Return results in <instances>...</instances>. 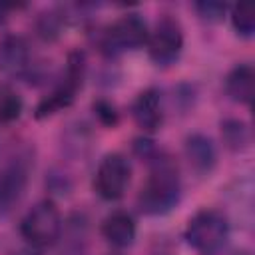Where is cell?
<instances>
[{
	"instance_id": "obj_1",
	"label": "cell",
	"mask_w": 255,
	"mask_h": 255,
	"mask_svg": "<svg viewBox=\"0 0 255 255\" xmlns=\"http://www.w3.org/2000/svg\"><path fill=\"white\" fill-rule=\"evenodd\" d=\"M181 197V183L177 167L167 157H153V165L147 181L137 195V207L145 215H165L169 213Z\"/></svg>"
},
{
	"instance_id": "obj_2",
	"label": "cell",
	"mask_w": 255,
	"mask_h": 255,
	"mask_svg": "<svg viewBox=\"0 0 255 255\" xmlns=\"http://www.w3.org/2000/svg\"><path fill=\"white\" fill-rule=\"evenodd\" d=\"M229 231V219L221 211L201 209L189 219L185 227V241L199 255H215L227 243Z\"/></svg>"
},
{
	"instance_id": "obj_3",
	"label": "cell",
	"mask_w": 255,
	"mask_h": 255,
	"mask_svg": "<svg viewBox=\"0 0 255 255\" xmlns=\"http://www.w3.org/2000/svg\"><path fill=\"white\" fill-rule=\"evenodd\" d=\"M84 78H86V54L80 50H74L68 56L62 82L52 90V94H48L44 100L38 102V106L34 110V118L44 120V118H50V116L58 114L60 110L72 106L76 92L84 84Z\"/></svg>"
},
{
	"instance_id": "obj_4",
	"label": "cell",
	"mask_w": 255,
	"mask_h": 255,
	"mask_svg": "<svg viewBox=\"0 0 255 255\" xmlns=\"http://www.w3.org/2000/svg\"><path fill=\"white\" fill-rule=\"evenodd\" d=\"M64 231V221L60 209L54 201H38L20 221L22 237L34 247H52L60 241Z\"/></svg>"
},
{
	"instance_id": "obj_5",
	"label": "cell",
	"mask_w": 255,
	"mask_h": 255,
	"mask_svg": "<svg viewBox=\"0 0 255 255\" xmlns=\"http://www.w3.org/2000/svg\"><path fill=\"white\" fill-rule=\"evenodd\" d=\"M147 38H149V28L145 18L137 12H128L104 30L100 46L102 52L112 58L124 52H133L143 48L147 44Z\"/></svg>"
},
{
	"instance_id": "obj_6",
	"label": "cell",
	"mask_w": 255,
	"mask_h": 255,
	"mask_svg": "<svg viewBox=\"0 0 255 255\" xmlns=\"http://www.w3.org/2000/svg\"><path fill=\"white\" fill-rule=\"evenodd\" d=\"M129 179H131L129 159L124 153H108L96 169L94 189L102 199L116 201L126 193Z\"/></svg>"
},
{
	"instance_id": "obj_7",
	"label": "cell",
	"mask_w": 255,
	"mask_h": 255,
	"mask_svg": "<svg viewBox=\"0 0 255 255\" xmlns=\"http://www.w3.org/2000/svg\"><path fill=\"white\" fill-rule=\"evenodd\" d=\"M147 54L149 60L157 66H169L177 62L183 50V30L177 20L161 18L153 32L147 38Z\"/></svg>"
},
{
	"instance_id": "obj_8",
	"label": "cell",
	"mask_w": 255,
	"mask_h": 255,
	"mask_svg": "<svg viewBox=\"0 0 255 255\" xmlns=\"http://www.w3.org/2000/svg\"><path fill=\"white\" fill-rule=\"evenodd\" d=\"M30 163L26 157H14L0 169V217H6L24 197Z\"/></svg>"
},
{
	"instance_id": "obj_9",
	"label": "cell",
	"mask_w": 255,
	"mask_h": 255,
	"mask_svg": "<svg viewBox=\"0 0 255 255\" xmlns=\"http://www.w3.org/2000/svg\"><path fill=\"white\" fill-rule=\"evenodd\" d=\"M0 70L10 76L32 74V54L28 42L18 34H8L0 40Z\"/></svg>"
},
{
	"instance_id": "obj_10",
	"label": "cell",
	"mask_w": 255,
	"mask_h": 255,
	"mask_svg": "<svg viewBox=\"0 0 255 255\" xmlns=\"http://www.w3.org/2000/svg\"><path fill=\"white\" fill-rule=\"evenodd\" d=\"M131 116L143 131H157L163 126L161 94L155 88L143 90L131 104Z\"/></svg>"
},
{
	"instance_id": "obj_11",
	"label": "cell",
	"mask_w": 255,
	"mask_h": 255,
	"mask_svg": "<svg viewBox=\"0 0 255 255\" xmlns=\"http://www.w3.org/2000/svg\"><path fill=\"white\" fill-rule=\"evenodd\" d=\"M185 157L197 173H211L217 163V149L213 139L205 133H189L185 137Z\"/></svg>"
},
{
	"instance_id": "obj_12",
	"label": "cell",
	"mask_w": 255,
	"mask_h": 255,
	"mask_svg": "<svg viewBox=\"0 0 255 255\" xmlns=\"http://www.w3.org/2000/svg\"><path fill=\"white\" fill-rule=\"evenodd\" d=\"M225 94L229 100L249 106L255 96V70L251 64H237L225 76Z\"/></svg>"
},
{
	"instance_id": "obj_13",
	"label": "cell",
	"mask_w": 255,
	"mask_h": 255,
	"mask_svg": "<svg viewBox=\"0 0 255 255\" xmlns=\"http://www.w3.org/2000/svg\"><path fill=\"white\" fill-rule=\"evenodd\" d=\"M102 235L118 249H126L135 239V221L128 211H114L102 223Z\"/></svg>"
},
{
	"instance_id": "obj_14",
	"label": "cell",
	"mask_w": 255,
	"mask_h": 255,
	"mask_svg": "<svg viewBox=\"0 0 255 255\" xmlns=\"http://www.w3.org/2000/svg\"><path fill=\"white\" fill-rule=\"evenodd\" d=\"M221 139L227 149L241 151L249 145V128L237 118H227L221 122Z\"/></svg>"
},
{
	"instance_id": "obj_15",
	"label": "cell",
	"mask_w": 255,
	"mask_h": 255,
	"mask_svg": "<svg viewBox=\"0 0 255 255\" xmlns=\"http://www.w3.org/2000/svg\"><path fill=\"white\" fill-rule=\"evenodd\" d=\"M64 24H66V16L60 10H46L38 16L36 30H38V36L42 40L54 42V40L60 38L62 30H64Z\"/></svg>"
},
{
	"instance_id": "obj_16",
	"label": "cell",
	"mask_w": 255,
	"mask_h": 255,
	"mask_svg": "<svg viewBox=\"0 0 255 255\" xmlns=\"http://www.w3.org/2000/svg\"><path fill=\"white\" fill-rule=\"evenodd\" d=\"M24 110L22 96L6 84H0V124H10L20 118Z\"/></svg>"
},
{
	"instance_id": "obj_17",
	"label": "cell",
	"mask_w": 255,
	"mask_h": 255,
	"mask_svg": "<svg viewBox=\"0 0 255 255\" xmlns=\"http://www.w3.org/2000/svg\"><path fill=\"white\" fill-rule=\"evenodd\" d=\"M231 26L241 38H251L255 34V10L249 4H235L231 10Z\"/></svg>"
},
{
	"instance_id": "obj_18",
	"label": "cell",
	"mask_w": 255,
	"mask_h": 255,
	"mask_svg": "<svg viewBox=\"0 0 255 255\" xmlns=\"http://www.w3.org/2000/svg\"><path fill=\"white\" fill-rule=\"evenodd\" d=\"M197 16L205 22H221L225 18V12H227V4L225 2H215V0H201V2H195L193 4Z\"/></svg>"
},
{
	"instance_id": "obj_19",
	"label": "cell",
	"mask_w": 255,
	"mask_h": 255,
	"mask_svg": "<svg viewBox=\"0 0 255 255\" xmlns=\"http://www.w3.org/2000/svg\"><path fill=\"white\" fill-rule=\"evenodd\" d=\"M58 255H86V245H84V225L76 223L70 227V233L66 237L64 247L58 251Z\"/></svg>"
},
{
	"instance_id": "obj_20",
	"label": "cell",
	"mask_w": 255,
	"mask_h": 255,
	"mask_svg": "<svg viewBox=\"0 0 255 255\" xmlns=\"http://www.w3.org/2000/svg\"><path fill=\"white\" fill-rule=\"evenodd\" d=\"M94 114L98 118V122L106 128H116L120 124V112L116 110V106L108 100H98L94 102Z\"/></svg>"
},
{
	"instance_id": "obj_21",
	"label": "cell",
	"mask_w": 255,
	"mask_h": 255,
	"mask_svg": "<svg viewBox=\"0 0 255 255\" xmlns=\"http://www.w3.org/2000/svg\"><path fill=\"white\" fill-rule=\"evenodd\" d=\"M133 149H135V153H137L139 157H145V159H153V157H157V147H155V143H153L151 139H145V137L135 139Z\"/></svg>"
},
{
	"instance_id": "obj_22",
	"label": "cell",
	"mask_w": 255,
	"mask_h": 255,
	"mask_svg": "<svg viewBox=\"0 0 255 255\" xmlns=\"http://www.w3.org/2000/svg\"><path fill=\"white\" fill-rule=\"evenodd\" d=\"M46 185H48L52 191H56V193H62V195L70 191V181H68V177H64V175H56V173L48 175V179H46Z\"/></svg>"
},
{
	"instance_id": "obj_23",
	"label": "cell",
	"mask_w": 255,
	"mask_h": 255,
	"mask_svg": "<svg viewBox=\"0 0 255 255\" xmlns=\"http://www.w3.org/2000/svg\"><path fill=\"white\" fill-rule=\"evenodd\" d=\"M14 8V4H6V2H0V24L2 22H6V18H8V12Z\"/></svg>"
},
{
	"instance_id": "obj_24",
	"label": "cell",
	"mask_w": 255,
	"mask_h": 255,
	"mask_svg": "<svg viewBox=\"0 0 255 255\" xmlns=\"http://www.w3.org/2000/svg\"><path fill=\"white\" fill-rule=\"evenodd\" d=\"M16 255H40V253H36V251H20Z\"/></svg>"
}]
</instances>
